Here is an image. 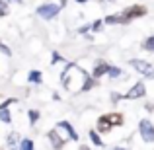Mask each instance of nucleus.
I'll use <instances>...</instances> for the list:
<instances>
[{
    "mask_svg": "<svg viewBox=\"0 0 154 150\" xmlns=\"http://www.w3.org/2000/svg\"><path fill=\"white\" fill-rule=\"evenodd\" d=\"M27 115H29V123L31 125L37 123V119H39V111H37V109H29V111H27Z\"/></svg>",
    "mask_w": 154,
    "mask_h": 150,
    "instance_id": "16",
    "label": "nucleus"
},
{
    "mask_svg": "<svg viewBox=\"0 0 154 150\" xmlns=\"http://www.w3.org/2000/svg\"><path fill=\"white\" fill-rule=\"evenodd\" d=\"M60 82L70 92H86V90H90V88H94L96 84H98V78H90V74H88L84 68H80L78 64L70 63L64 68L63 76H60Z\"/></svg>",
    "mask_w": 154,
    "mask_h": 150,
    "instance_id": "1",
    "label": "nucleus"
},
{
    "mask_svg": "<svg viewBox=\"0 0 154 150\" xmlns=\"http://www.w3.org/2000/svg\"><path fill=\"white\" fill-rule=\"evenodd\" d=\"M107 2H115V0H107Z\"/></svg>",
    "mask_w": 154,
    "mask_h": 150,
    "instance_id": "26",
    "label": "nucleus"
},
{
    "mask_svg": "<svg viewBox=\"0 0 154 150\" xmlns=\"http://www.w3.org/2000/svg\"><path fill=\"white\" fill-rule=\"evenodd\" d=\"M129 64H131L133 68H137V72L144 74L146 78H154V66H152L150 63H146V60H139V59H133V60H129Z\"/></svg>",
    "mask_w": 154,
    "mask_h": 150,
    "instance_id": "3",
    "label": "nucleus"
},
{
    "mask_svg": "<svg viewBox=\"0 0 154 150\" xmlns=\"http://www.w3.org/2000/svg\"><path fill=\"white\" fill-rule=\"evenodd\" d=\"M102 20H96V22L94 23H92V29H94V31H100V29H102Z\"/></svg>",
    "mask_w": 154,
    "mask_h": 150,
    "instance_id": "21",
    "label": "nucleus"
},
{
    "mask_svg": "<svg viewBox=\"0 0 154 150\" xmlns=\"http://www.w3.org/2000/svg\"><path fill=\"white\" fill-rule=\"evenodd\" d=\"M111 78H119L121 76V68H117V66H109V72H107Z\"/></svg>",
    "mask_w": 154,
    "mask_h": 150,
    "instance_id": "18",
    "label": "nucleus"
},
{
    "mask_svg": "<svg viewBox=\"0 0 154 150\" xmlns=\"http://www.w3.org/2000/svg\"><path fill=\"white\" fill-rule=\"evenodd\" d=\"M20 148H23V150H29V148H33V140H29V139H23L22 142H20Z\"/></svg>",
    "mask_w": 154,
    "mask_h": 150,
    "instance_id": "19",
    "label": "nucleus"
},
{
    "mask_svg": "<svg viewBox=\"0 0 154 150\" xmlns=\"http://www.w3.org/2000/svg\"><path fill=\"white\" fill-rule=\"evenodd\" d=\"M27 80H29V82H33V84H41V82H43L41 72H39V70H31L29 76H27Z\"/></svg>",
    "mask_w": 154,
    "mask_h": 150,
    "instance_id": "12",
    "label": "nucleus"
},
{
    "mask_svg": "<svg viewBox=\"0 0 154 150\" xmlns=\"http://www.w3.org/2000/svg\"><path fill=\"white\" fill-rule=\"evenodd\" d=\"M144 94H146V86H144L143 82H137L127 94H123V99H139V98H143Z\"/></svg>",
    "mask_w": 154,
    "mask_h": 150,
    "instance_id": "6",
    "label": "nucleus"
},
{
    "mask_svg": "<svg viewBox=\"0 0 154 150\" xmlns=\"http://www.w3.org/2000/svg\"><path fill=\"white\" fill-rule=\"evenodd\" d=\"M113 127H115V125L109 121V117H107V115H102V117L98 119V131H100V133H109Z\"/></svg>",
    "mask_w": 154,
    "mask_h": 150,
    "instance_id": "8",
    "label": "nucleus"
},
{
    "mask_svg": "<svg viewBox=\"0 0 154 150\" xmlns=\"http://www.w3.org/2000/svg\"><path fill=\"white\" fill-rule=\"evenodd\" d=\"M20 140V135L18 133H10V135H8V144H16Z\"/></svg>",
    "mask_w": 154,
    "mask_h": 150,
    "instance_id": "20",
    "label": "nucleus"
},
{
    "mask_svg": "<svg viewBox=\"0 0 154 150\" xmlns=\"http://www.w3.org/2000/svg\"><path fill=\"white\" fill-rule=\"evenodd\" d=\"M90 140L96 144V146H105V144H103V140L100 139V135H98L96 131H90Z\"/></svg>",
    "mask_w": 154,
    "mask_h": 150,
    "instance_id": "15",
    "label": "nucleus"
},
{
    "mask_svg": "<svg viewBox=\"0 0 154 150\" xmlns=\"http://www.w3.org/2000/svg\"><path fill=\"white\" fill-rule=\"evenodd\" d=\"M60 60H63V59H60V55H59V53H53V64H55V63H60Z\"/></svg>",
    "mask_w": 154,
    "mask_h": 150,
    "instance_id": "23",
    "label": "nucleus"
},
{
    "mask_svg": "<svg viewBox=\"0 0 154 150\" xmlns=\"http://www.w3.org/2000/svg\"><path fill=\"white\" fill-rule=\"evenodd\" d=\"M57 127H59V129H63V131L68 135V139H72V140H78V135H76V131L72 129V125L68 123V121H59V123H57Z\"/></svg>",
    "mask_w": 154,
    "mask_h": 150,
    "instance_id": "7",
    "label": "nucleus"
},
{
    "mask_svg": "<svg viewBox=\"0 0 154 150\" xmlns=\"http://www.w3.org/2000/svg\"><path fill=\"white\" fill-rule=\"evenodd\" d=\"M35 12H37V16L43 18V20H55L60 12V6L59 4H53V2H47V4H41Z\"/></svg>",
    "mask_w": 154,
    "mask_h": 150,
    "instance_id": "2",
    "label": "nucleus"
},
{
    "mask_svg": "<svg viewBox=\"0 0 154 150\" xmlns=\"http://www.w3.org/2000/svg\"><path fill=\"white\" fill-rule=\"evenodd\" d=\"M109 72V64L107 63H98L94 66V78H100L102 74H107Z\"/></svg>",
    "mask_w": 154,
    "mask_h": 150,
    "instance_id": "10",
    "label": "nucleus"
},
{
    "mask_svg": "<svg viewBox=\"0 0 154 150\" xmlns=\"http://www.w3.org/2000/svg\"><path fill=\"white\" fill-rule=\"evenodd\" d=\"M10 14V8H8V4L4 2V0H0V18H4V16Z\"/></svg>",
    "mask_w": 154,
    "mask_h": 150,
    "instance_id": "17",
    "label": "nucleus"
},
{
    "mask_svg": "<svg viewBox=\"0 0 154 150\" xmlns=\"http://www.w3.org/2000/svg\"><path fill=\"white\" fill-rule=\"evenodd\" d=\"M47 136H49L51 144H53L55 148H60V146H64V139H60V136H59L57 129H51V131H49V135H47Z\"/></svg>",
    "mask_w": 154,
    "mask_h": 150,
    "instance_id": "9",
    "label": "nucleus"
},
{
    "mask_svg": "<svg viewBox=\"0 0 154 150\" xmlns=\"http://www.w3.org/2000/svg\"><path fill=\"white\" fill-rule=\"evenodd\" d=\"M121 14L125 16V20L127 22H131V20L135 18H143V16H146V6H140V4H135V6H129L125 8Z\"/></svg>",
    "mask_w": 154,
    "mask_h": 150,
    "instance_id": "5",
    "label": "nucleus"
},
{
    "mask_svg": "<svg viewBox=\"0 0 154 150\" xmlns=\"http://www.w3.org/2000/svg\"><path fill=\"white\" fill-rule=\"evenodd\" d=\"M139 133H140L144 142H154V125L148 119L139 121Z\"/></svg>",
    "mask_w": 154,
    "mask_h": 150,
    "instance_id": "4",
    "label": "nucleus"
},
{
    "mask_svg": "<svg viewBox=\"0 0 154 150\" xmlns=\"http://www.w3.org/2000/svg\"><path fill=\"white\" fill-rule=\"evenodd\" d=\"M0 51H2V53H4V55H8V57H10V55H12V51H10V49H8V47H6V45H4V43H0Z\"/></svg>",
    "mask_w": 154,
    "mask_h": 150,
    "instance_id": "22",
    "label": "nucleus"
},
{
    "mask_svg": "<svg viewBox=\"0 0 154 150\" xmlns=\"http://www.w3.org/2000/svg\"><path fill=\"white\" fill-rule=\"evenodd\" d=\"M76 2H78V4H80V2H86V0H76Z\"/></svg>",
    "mask_w": 154,
    "mask_h": 150,
    "instance_id": "25",
    "label": "nucleus"
},
{
    "mask_svg": "<svg viewBox=\"0 0 154 150\" xmlns=\"http://www.w3.org/2000/svg\"><path fill=\"white\" fill-rule=\"evenodd\" d=\"M10 2H18V4H22V2H23V0H10Z\"/></svg>",
    "mask_w": 154,
    "mask_h": 150,
    "instance_id": "24",
    "label": "nucleus"
},
{
    "mask_svg": "<svg viewBox=\"0 0 154 150\" xmlns=\"http://www.w3.org/2000/svg\"><path fill=\"white\" fill-rule=\"evenodd\" d=\"M107 117L115 127H121V125H123V115H121V113H107Z\"/></svg>",
    "mask_w": 154,
    "mask_h": 150,
    "instance_id": "11",
    "label": "nucleus"
},
{
    "mask_svg": "<svg viewBox=\"0 0 154 150\" xmlns=\"http://www.w3.org/2000/svg\"><path fill=\"white\" fill-rule=\"evenodd\" d=\"M143 49L154 53V35H150V37H146V39L143 41Z\"/></svg>",
    "mask_w": 154,
    "mask_h": 150,
    "instance_id": "14",
    "label": "nucleus"
},
{
    "mask_svg": "<svg viewBox=\"0 0 154 150\" xmlns=\"http://www.w3.org/2000/svg\"><path fill=\"white\" fill-rule=\"evenodd\" d=\"M0 121L2 123H12V115L8 111V107H0Z\"/></svg>",
    "mask_w": 154,
    "mask_h": 150,
    "instance_id": "13",
    "label": "nucleus"
}]
</instances>
